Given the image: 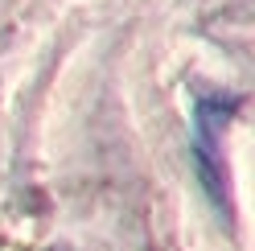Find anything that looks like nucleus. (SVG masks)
I'll return each instance as SVG.
<instances>
[{"label": "nucleus", "mask_w": 255, "mask_h": 251, "mask_svg": "<svg viewBox=\"0 0 255 251\" xmlns=\"http://www.w3.org/2000/svg\"><path fill=\"white\" fill-rule=\"evenodd\" d=\"M235 112H239L235 95H202L194 107V169H198L206 198L218 206L227 223L235 218V210H231V181H227V169H222V128Z\"/></svg>", "instance_id": "nucleus-1"}]
</instances>
